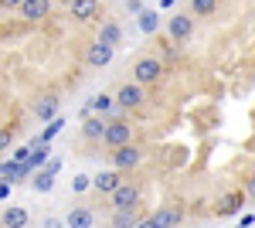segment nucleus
<instances>
[{
    "instance_id": "ddd939ff",
    "label": "nucleus",
    "mask_w": 255,
    "mask_h": 228,
    "mask_svg": "<svg viewBox=\"0 0 255 228\" xmlns=\"http://www.w3.org/2000/svg\"><path fill=\"white\" fill-rule=\"evenodd\" d=\"M65 225L68 228H92L96 225V215H92L89 208H72L68 218H65Z\"/></svg>"
},
{
    "instance_id": "5701e85b",
    "label": "nucleus",
    "mask_w": 255,
    "mask_h": 228,
    "mask_svg": "<svg viewBox=\"0 0 255 228\" xmlns=\"http://www.w3.org/2000/svg\"><path fill=\"white\" fill-rule=\"evenodd\" d=\"M89 188H92V177H89V174H75L72 191H75V194H82V191H89Z\"/></svg>"
},
{
    "instance_id": "7ed1b4c3",
    "label": "nucleus",
    "mask_w": 255,
    "mask_h": 228,
    "mask_svg": "<svg viewBox=\"0 0 255 228\" xmlns=\"http://www.w3.org/2000/svg\"><path fill=\"white\" fill-rule=\"evenodd\" d=\"M109 160H113V171H133L139 160H143V150L133 147V143H126V147H119V150L109 153Z\"/></svg>"
},
{
    "instance_id": "2eb2a0df",
    "label": "nucleus",
    "mask_w": 255,
    "mask_h": 228,
    "mask_svg": "<svg viewBox=\"0 0 255 228\" xmlns=\"http://www.w3.org/2000/svg\"><path fill=\"white\" fill-rule=\"evenodd\" d=\"M34 116H38V119H44V123L58 119V99H55V95H48V99H38V106H34Z\"/></svg>"
},
{
    "instance_id": "f03ea898",
    "label": "nucleus",
    "mask_w": 255,
    "mask_h": 228,
    "mask_svg": "<svg viewBox=\"0 0 255 228\" xmlns=\"http://www.w3.org/2000/svg\"><path fill=\"white\" fill-rule=\"evenodd\" d=\"M113 201V211H136L139 208V188L133 181H123L116 188V194H109Z\"/></svg>"
},
{
    "instance_id": "aec40b11",
    "label": "nucleus",
    "mask_w": 255,
    "mask_h": 228,
    "mask_svg": "<svg viewBox=\"0 0 255 228\" xmlns=\"http://www.w3.org/2000/svg\"><path fill=\"white\" fill-rule=\"evenodd\" d=\"M218 10V0H191V14L194 17H211Z\"/></svg>"
},
{
    "instance_id": "6ab92c4d",
    "label": "nucleus",
    "mask_w": 255,
    "mask_h": 228,
    "mask_svg": "<svg viewBox=\"0 0 255 228\" xmlns=\"http://www.w3.org/2000/svg\"><path fill=\"white\" fill-rule=\"evenodd\" d=\"M136 225H139L136 211H116L113 215V228H136Z\"/></svg>"
},
{
    "instance_id": "cd10ccee",
    "label": "nucleus",
    "mask_w": 255,
    "mask_h": 228,
    "mask_svg": "<svg viewBox=\"0 0 255 228\" xmlns=\"http://www.w3.org/2000/svg\"><path fill=\"white\" fill-rule=\"evenodd\" d=\"M44 171H48V174H58V171H61V160H58V157H55V160H51V164H48Z\"/></svg>"
},
{
    "instance_id": "c756f323",
    "label": "nucleus",
    "mask_w": 255,
    "mask_h": 228,
    "mask_svg": "<svg viewBox=\"0 0 255 228\" xmlns=\"http://www.w3.org/2000/svg\"><path fill=\"white\" fill-rule=\"evenodd\" d=\"M44 228H61V222H58V218H48V222H44Z\"/></svg>"
},
{
    "instance_id": "393cba45",
    "label": "nucleus",
    "mask_w": 255,
    "mask_h": 228,
    "mask_svg": "<svg viewBox=\"0 0 255 228\" xmlns=\"http://www.w3.org/2000/svg\"><path fill=\"white\" fill-rule=\"evenodd\" d=\"M20 3H24V0H0V10H14V7L20 10Z\"/></svg>"
},
{
    "instance_id": "6e6552de",
    "label": "nucleus",
    "mask_w": 255,
    "mask_h": 228,
    "mask_svg": "<svg viewBox=\"0 0 255 228\" xmlns=\"http://www.w3.org/2000/svg\"><path fill=\"white\" fill-rule=\"evenodd\" d=\"M68 14L75 20H82V24H89V20H96L102 14V3L99 0H72L68 3Z\"/></svg>"
},
{
    "instance_id": "f8f14e48",
    "label": "nucleus",
    "mask_w": 255,
    "mask_h": 228,
    "mask_svg": "<svg viewBox=\"0 0 255 228\" xmlns=\"http://www.w3.org/2000/svg\"><path fill=\"white\" fill-rule=\"evenodd\" d=\"M106 130H109L106 116H85V123H82V136L85 140H106Z\"/></svg>"
},
{
    "instance_id": "dca6fc26",
    "label": "nucleus",
    "mask_w": 255,
    "mask_h": 228,
    "mask_svg": "<svg viewBox=\"0 0 255 228\" xmlns=\"http://www.w3.org/2000/svg\"><path fill=\"white\" fill-rule=\"evenodd\" d=\"M150 218H153V225H157V228H174V225H180L184 215H180L177 208H157V215H150Z\"/></svg>"
},
{
    "instance_id": "4be33fe9",
    "label": "nucleus",
    "mask_w": 255,
    "mask_h": 228,
    "mask_svg": "<svg viewBox=\"0 0 255 228\" xmlns=\"http://www.w3.org/2000/svg\"><path fill=\"white\" fill-rule=\"evenodd\" d=\"M31 188H34V191H41V194H44V191H51V188H55V174L41 171L38 177H34V181H31Z\"/></svg>"
},
{
    "instance_id": "20e7f679",
    "label": "nucleus",
    "mask_w": 255,
    "mask_h": 228,
    "mask_svg": "<svg viewBox=\"0 0 255 228\" xmlns=\"http://www.w3.org/2000/svg\"><path fill=\"white\" fill-rule=\"evenodd\" d=\"M167 31H170V41L174 44H187L191 34H194V17L191 14H177V17H170Z\"/></svg>"
},
{
    "instance_id": "0eeeda50",
    "label": "nucleus",
    "mask_w": 255,
    "mask_h": 228,
    "mask_svg": "<svg viewBox=\"0 0 255 228\" xmlns=\"http://www.w3.org/2000/svg\"><path fill=\"white\" fill-rule=\"evenodd\" d=\"M143 99H146V95H143V85L126 82V85L116 92V106H119V109H139V106H143Z\"/></svg>"
},
{
    "instance_id": "7c9ffc66",
    "label": "nucleus",
    "mask_w": 255,
    "mask_h": 228,
    "mask_svg": "<svg viewBox=\"0 0 255 228\" xmlns=\"http://www.w3.org/2000/svg\"><path fill=\"white\" fill-rule=\"evenodd\" d=\"M136 228H157V225H153V218H143V222H139Z\"/></svg>"
},
{
    "instance_id": "9d476101",
    "label": "nucleus",
    "mask_w": 255,
    "mask_h": 228,
    "mask_svg": "<svg viewBox=\"0 0 255 228\" xmlns=\"http://www.w3.org/2000/svg\"><path fill=\"white\" fill-rule=\"evenodd\" d=\"M27 222H31V211L20 208V205H10V208H3V215H0V225L3 228H27Z\"/></svg>"
},
{
    "instance_id": "9b49d317",
    "label": "nucleus",
    "mask_w": 255,
    "mask_h": 228,
    "mask_svg": "<svg viewBox=\"0 0 255 228\" xmlns=\"http://www.w3.org/2000/svg\"><path fill=\"white\" fill-rule=\"evenodd\" d=\"M119 184H123V174L119 171H99L96 177H92V188H96L99 194H116Z\"/></svg>"
},
{
    "instance_id": "2f4dec72",
    "label": "nucleus",
    "mask_w": 255,
    "mask_h": 228,
    "mask_svg": "<svg viewBox=\"0 0 255 228\" xmlns=\"http://www.w3.org/2000/svg\"><path fill=\"white\" fill-rule=\"evenodd\" d=\"M177 0H160V7H174Z\"/></svg>"
},
{
    "instance_id": "b1692460",
    "label": "nucleus",
    "mask_w": 255,
    "mask_h": 228,
    "mask_svg": "<svg viewBox=\"0 0 255 228\" xmlns=\"http://www.w3.org/2000/svg\"><path fill=\"white\" fill-rule=\"evenodd\" d=\"M10 136H14V133H10V126H0V153L10 147Z\"/></svg>"
},
{
    "instance_id": "39448f33",
    "label": "nucleus",
    "mask_w": 255,
    "mask_h": 228,
    "mask_svg": "<svg viewBox=\"0 0 255 228\" xmlns=\"http://www.w3.org/2000/svg\"><path fill=\"white\" fill-rule=\"evenodd\" d=\"M129 136H133V126H129V123H123V119H113V123H109V130H106V140H102V143H106L109 150H119V147H126V143H129Z\"/></svg>"
},
{
    "instance_id": "f3484780",
    "label": "nucleus",
    "mask_w": 255,
    "mask_h": 228,
    "mask_svg": "<svg viewBox=\"0 0 255 228\" xmlns=\"http://www.w3.org/2000/svg\"><path fill=\"white\" fill-rule=\"evenodd\" d=\"M136 24H139V31H143V34H157L160 14H157V10H150V7H143V14L136 17Z\"/></svg>"
},
{
    "instance_id": "bb28decb",
    "label": "nucleus",
    "mask_w": 255,
    "mask_h": 228,
    "mask_svg": "<svg viewBox=\"0 0 255 228\" xmlns=\"http://www.w3.org/2000/svg\"><path fill=\"white\" fill-rule=\"evenodd\" d=\"M126 7H129V14H143V3H139V0H126Z\"/></svg>"
},
{
    "instance_id": "a211bd4d",
    "label": "nucleus",
    "mask_w": 255,
    "mask_h": 228,
    "mask_svg": "<svg viewBox=\"0 0 255 228\" xmlns=\"http://www.w3.org/2000/svg\"><path fill=\"white\" fill-rule=\"evenodd\" d=\"M99 41H106V44H113V48H116L119 41H123V27L113 24V20H106V24H102V31H99Z\"/></svg>"
},
{
    "instance_id": "c85d7f7f",
    "label": "nucleus",
    "mask_w": 255,
    "mask_h": 228,
    "mask_svg": "<svg viewBox=\"0 0 255 228\" xmlns=\"http://www.w3.org/2000/svg\"><path fill=\"white\" fill-rule=\"evenodd\" d=\"M7 194H10V181H0V201H3Z\"/></svg>"
},
{
    "instance_id": "a878e982",
    "label": "nucleus",
    "mask_w": 255,
    "mask_h": 228,
    "mask_svg": "<svg viewBox=\"0 0 255 228\" xmlns=\"http://www.w3.org/2000/svg\"><path fill=\"white\" fill-rule=\"evenodd\" d=\"M245 194L255 201V174H252V177H245Z\"/></svg>"
},
{
    "instance_id": "423d86ee",
    "label": "nucleus",
    "mask_w": 255,
    "mask_h": 228,
    "mask_svg": "<svg viewBox=\"0 0 255 228\" xmlns=\"http://www.w3.org/2000/svg\"><path fill=\"white\" fill-rule=\"evenodd\" d=\"M113 55H116V48H113V44H106V41H92V44H89V51H85V61H89V65H92V68H106V65H109V61H113Z\"/></svg>"
},
{
    "instance_id": "4468645a",
    "label": "nucleus",
    "mask_w": 255,
    "mask_h": 228,
    "mask_svg": "<svg viewBox=\"0 0 255 228\" xmlns=\"http://www.w3.org/2000/svg\"><path fill=\"white\" fill-rule=\"evenodd\" d=\"M242 205H245V194H242V191H228V194L218 201V215H235Z\"/></svg>"
},
{
    "instance_id": "412c9836",
    "label": "nucleus",
    "mask_w": 255,
    "mask_h": 228,
    "mask_svg": "<svg viewBox=\"0 0 255 228\" xmlns=\"http://www.w3.org/2000/svg\"><path fill=\"white\" fill-rule=\"evenodd\" d=\"M61 126H65V119H61V116H58V119H51V123L41 130V143H51V140L61 133Z\"/></svg>"
},
{
    "instance_id": "1a4fd4ad",
    "label": "nucleus",
    "mask_w": 255,
    "mask_h": 228,
    "mask_svg": "<svg viewBox=\"0 0 255 228\" xmlns=\"http://www.w3.org/2000/svg\"><path fill=\"white\" fill-rule=\"evenodd\" d=\"M48 14H51V0H24L20 3V17L27 24H41Z\"/></svg>"
},
{
    "instance_id": "f257e3e1",
    "label": "nucleus",
    "mask_w": 255,
    "mask_h": 228,
    "mask_svg": "<svg viewBox=\"0 0 255 228\" xmlns=\"http://www.w3.org/2000/svg\"><path fill=\"white\" fill-rule=\"evenodd\" d=\"M160 75H163V61H160V58L146 55L133 65V82H136V85H153V82H160Z\"/></svg>"
}]
</instances>
